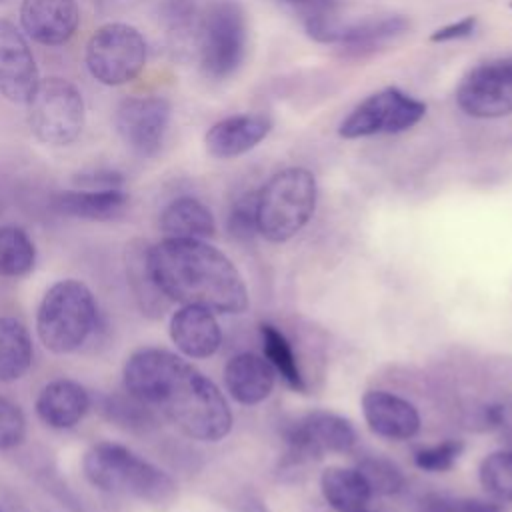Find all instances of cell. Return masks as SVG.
Here are the masks:
<instances>
[{"mask_svg":"<svg viewBox=\"0 0 512 512\" xmlns=\"http://www.w3.org/2000/svg\"><path fill=\"white\" fill-rule=\"evenodd\" d=\"M124 388L144 404L162 410L194 440L218 442L232 428V412L218 386L164 348L136 350L124 364Z\"/></svg>","mask_w":512,"mask_h":512,"instance_id":"1","label":"cell"},{"mask_svg":"<svg viewBox=\"0 0 512 512\" xmlns=\"http://www.w3.org/2000/svg\"><path fill=\"white\" fill-rule=\"evenodd\" d=\"M148 268L168 300L212 312L248 308L246 284L218 248L194 238H164L148 248Z\"/></svg>","mask_w":512,"mask_h":512,"instance_id":"2","label":"cell"},{"mask_svg":"<svg viewBox=\"0 0 512 512\" xmlns=\"http://www.w3.org/2000/svg\"><path fill=\"white\" fill-rule=\"evenodd\" d=\"M82 470L94 488L132 496L158 508L170 506L178 496L176 482L164 470L122 444H94L84 454Z\"/></svg>","mask_w":512,"mask_h":512,"instance_id":"3","label":"cell"},{"mask_svg":"<svg viewBox=\"0 0 512 512\" xmlns=\"http://www.w3.org/2000/svg\"><path fill=\"white\" fill-rule=\"evenodd\" d=\"M316 208V178L302 166L272 174L258 190V234L270 242H286L312 218Z\"/></svg>","mask_w":512,"mask_h":512,"instance_id":"4","label":"cell"},{"mask_svg":"<svg viewBox=\"0 0 512 512\" xmlns=\"http://www.w3.org/2000/svg\"><path fill=\"white\" fill-rule=\"evenodd\" d=\"M96 324V300L80 280L52 284L36 314V330L42 344L54 354L80 348Z\"/></svg>","mask_w":512,"mask_h":512,"instance_id":"5","label":"cell"},{"mask_svg":"<svg viewBox=\"0 0 512 512\" xmlns=\"http://www.w3.org/2000/svg\"><path fill=\"white\" fill-rule=\"evenodd\" d=\"M248 50L246 10L238 0H210L198 20V62L212 80L232 76Z\"/></svg>","mask_w":512,"mask_h":512,"instance_id":"6","label":"cell"},{"mask_svg":"<svg viewBox=\"0 0 512 512\" xmlns=\"http://www.w3.org/2000/svg\"><path fill=\"white\" fill-rule=\"evenodd\" d=\"M28 104L30 132L50 146L72 144L84 128L86 110L80 90L58 76L38 82Z\"/></svg>","mask_w":512,"mask_h":512,"instance_id":"7","label":"cell"},{"mask_svg":"<svg viewBox=\"0 0 512 512\" xmlns=\"http://www.w3.org/2000/svg\"><path fill=\"white\" fill-rule=\"evenodd\" d=\"M146 64V40L130 24L100 26L86 44V66L92 78L106 86L132 82Z\"/></svg>","mask_w":512,"mask_h":512,"instance_id":"8","label":"cell"},{"mask_svg":"<svg viewBox=\"0 0 512 512\" xmlns=\"http://www.w3.org/2000/svg\"><path fill=\"white\" fill-rule=\"evenodd\" d=\"M426 114V104L396 86L366 96L340 122L338 134L346 140L400 134L416 126Z\"/></svg>","mask_w":512,"mask_h":512,"instance_id":"9","label":"cell"},{"mask_svg":"<svg viewBox=\"0 0 512 512\" xmlns=\"http://www.w3.org/2000/svg\"><path fill=\"white\" fill-rule=\"evenodd\" d=\"M456 102L464 114L480 120L512 114V56L474 66L458 84Z\"/></svg>","mask_w":512,"mask_h":512,"instance_id":"10","label":"cell"},{"mask_svg":"<svg viewBox=\"0 0 512 512\" xmlns=\"http://www.w3.org/2000/svg\"><path fill=\"white\" fill-rule=\"evenodd\" d=\"M172 108L162 96H134L120 102L116 130L122 142L138 156H154L168 132Z\"/></svg>","mask_w":512,"mask_h":512,"instance_id":"11","label":"cell"},{"mask_svg":"<svg viewBox=\"0 0 512 512\" xmlns=\"http://www.w3.org/2000/svg\"><path fill=\"white\" fill-rule=\"evenodd\" d=\"M286 448L308 458L320 460L326 452H348L356 444V430L340 414L314 410L284 428Z\"/></svg>","mask_w":512,"mask_h":512,"instance_id":"12","label":"cell"},{"mask_svg":"<svg viewBox=\"0 0 512 512\" xmlns=\"http://www.w3.org/2000/svg\"><path fill=\"white\" fill-rule=\"evenodd\" d=\"M38 82V66L26 38L10 20L0 18V94L26 104Z\"/></svg>","mask_w":512,"mask_h":512,"instance_id":"13","label":"cell"},{"mask_svg":"<svg viewBox=\"0 0 512 512\" xmlns=\"http://www.w3.org/2000/svg\"><path fill=\"white\" fill-rule=\"evenodd\" d=\"M20 22L38 44L60 46L74 36L80 10L76 0H22Z\"/></svg>","mask_w":512,"mask_h":512,"instance_id":"14","label":"cell"},{"mask_svg":"<svg viewBox=\"0 0 512 512\" xmlns=\"http://www.w3.org/2000/svg\"><path fill=\"white\" fill-rule=\"evenodd\" d=\"M272 130L266 114H234L212 124L204 136L210 156L228 160L256 148Z\"/></svg>","mask_w":512,"mask_h":512,"instance_id":"15","label":"cell"},{"mask_svg":"<svg viewBox=\"0 0 512 512\" xmlns=\"http://www.w3.org/2000/svg\"><path fill=\"white\" fill-rule=\"evenodd\" d=\"M362 412L370 430L388 440H408L420 430L414 404L386 390H368L362 396Z\"/></svg>","mask_w":512,"mask_h":512,"instance_id":"16","label":"cell"},{"mask_svg":"<svg viewBox=\"0 0 512 512\" xmlns=\"http://www.w3.org/2000/svg\"><path fill=\"white\" fill-rule=\"evenodd\" d=\"M170 338L184 356L208 358L218 352L222 330L212 310L202 306H182L170 320Z\"/></svg>","mask_w":512,"mask_h":512,"instance_id":"17","label":"cell"},{"mask_svg":"<svg viewBox=\"0 0 512 512\" xmlns=\"http://www.w3.org/2000/svg\"><path fill=\"white\" fill-rule=\"evenodd\" d=\"M224 384L236 402L252 406L270 396L274 388V368L258 354L242 352L226 362Z\"/></svg>","mask_w":512,"mask_h":512,"instance_id":"18","label":"cell"},{"mask_svg":"<svg viewBox=\"0 0 512 512\" xmlns=\"http://www.w3.org/2000/svg\"><path fill=\"white\" fill-rule=\"evenodd\" d=\"M90 408L88 392L74 380L58 378L48 382L36 398V414L50 428H72Z\"/></svg>","mask_w":512,"mask_h":512,"instance_id":"19","label":"cell"},{"mask_svg":"<svg viewBox=\"0 0 512 512\" xmlns=\"http://www.w3.org/2000/svg\"><path fill=\"white\" fill-rule=\"evenodd\" d=\"M410 22L404 16L390 14V16H380V18H364L352 24H344L338 46L348 54V56H368L388 44L390 40L398 38L408 30Z\"/></svg>","mask_w":512,"mask_h":512,"instance_id":"20","label":"cell"},{"mask_svg":"<svg viewBox=\"0 0 512 512\" xmlns=\"http://www.w3.org/2000/svg\"><path fill=\"white\" fill-rule=\"evenodd\" d=\"M128 196L116 190H64L52 196V208L58 214L82 220H112L126 210Z\"/></svg>","mask_w":512,"mask_h":512,"instance_id":"21","label":"cell"},{"mask_svg":"<svg viewBox=\"0 0 512 512\" xmlns=\"http://www.w3.org/2000/svg\"><path fill=\"white\" fill-rule=\"evenodd\" d=\"M160 228L166 238L206 240L216 232L212 212L204 202L192 196L172 200L160 214Z\"/></svg>","mask_w":512,"mask_h":512,"instance_id":"22","label":"cell"},{"mask_svg":"<svg viewBox=\"0 0 512 512\" xmlns=\"http://www.w3.org/2000/svg\"><path fill=\"white\" fill-rule=\"evenodd\" d=\"M324 500L336 512H356L368 506L372 490L356 468L330 466L320 476Z\"/></svg>","mask_w":512,"mask_h":512,"instance_id":"23","label":"cell"},{"mask_svg":"<svg viewBox=\"0 0 512 512\" xmlns=\"http://www.w3.org/2000/svg\"><path fill=\"white\" fill-rule=\"evenodd\" d=\"M300 20L306 34L320 44H338L342 22H340V0H282Z\"/></svg>","mask_w":512,"mask_h":512,"instance_id":"24","label":"cell"},{"mask_svg":"<svg viewBox=\"0 0 512 512\" xmlns=\"http://www.w3.org/2000/svg\"><path fill=\"white\" fill-rule=\"evenodd\" d=\"M32 362L30 334L22 322L0 316V382H12L24 376Z\"/></svg>","mask_w":512,"mask_h":512,"instance_id":"25","label":"cell"},{"mask_svg":"<svg viewBox=\"0 0 512 512\" xmlns=\"http://www.w3.org/2000/svg\"><path fill=\"white\" fill-rule=\"evenodd\" d=\"M126 272L140 310L154 318L162 316L170 300L164 296V292L158 288L156 280L150 274L148 248H130L126 256Z\"/></svg>","mask_w":512,"mask_h":512,"instance_id":"26","label":"cell"},{"mask_svg":"<svg viewBox=\"0 0 512 512\" xmlns=\"http://www.w3.org/2000/svg\"><path fill=\"white\" fill-rule=\"evenodd\" d=\"M260 336H262V348H264V358L270 362L274 372L282 376V380L296 392H304V376L300 372L296 354L292 350V344L288 338L268 322L260 324Z\"/></svg>","mask_w":512,"mask_h":512,"instance_id":"27","label":"cell"},{"mask_svg":"<svg viewBox=\"0 0 512 512\" xmlns=\"http://www.w3.org/2000/svg\"><path fill=\"white\" fill-rule=\"evenodd\" d=\"M36 262V248L16 226L0 228V276H24Z\"/></svg>","mask_w":512,"mask_h":512,"instance_id":"28","label":"cell"},{"mask_svg":"<svg viewBox=\"0 0 512 512\" xmlns=\"http://www.w3.org/2000/svg\"><path fill=\"white\" fill-rule=\"evenodd\" d=\"M102 410L112 422H116L118 426L128 428V430H148L156 424L152 406L144 404L142 400L134 398L132 394L104 398Z\"/></svg>","mask_w":512,"mask_h":512,"instance_id":"29","label":"cell"},{"mask_svg":"<svg viewBox=\"0 0 512 512\" xmlns=\"http://www.w3.org/2000/svg\"><path fill=\"white\" fill-rule=\"evenodd\" d=\"M482 488L498 500L512 502V450H498L488 454L480 464Z\"/></svg>","mask_w":512,"mask_h":512,"instance_id":"30","label":"cell"},{"mask_svg":"<svg viewBox=\"0 0 512 512\" xmlns=\"http://www.w3.org/2000/svg\"><path fill=\"white\" fill-rule=\"evenodd\" d=\"M356 470L364 476L372 494L392 496L404 488V474L400 472V468L394 462H390L386 458H380V456L362 458L358 462Z\"/></svg>","mask_w":512,"mask_h":512,"instance_id":"31","label":"cell"},{"mask_svg":"<svg viewBox=\"0 0 512 512\" xmlns=\"http://www.w3.org/2000/svg\"><path fill=\"white\" fill-rule=\"evenodd\" d=\"M416 512H504V506L496 500L470 498V496H450V494H424Z\"/></svg>","mask_w":512,"mask_h":512,"instance_id":"32","label":"cell"},{"mask_svg":"<svg viewBox=\"0 0 512 512\" xmlns=\"http://www.w3.org/2000/svg\"><path fill=\"white\" fill-rule=\"evenodd\" d=\"M256 202L258 192H246L240 198L234 200L228 212V232L236 240H252L258 232V220H256Z\"/></svg>","mask_w":512,"mask_h":512,"instance_id":"33","label":"cell"},{"mask_svg":"<svg viewBox=\"0 0 512 512\" xmlns=\"http://www.w3.org/2000/svg\"><path fill=\"white\" fill-rule=\"evenodd\" d=\"M462 450H464L462 440L448 438L444 442L418 450L414 456V462L424 472H446L456 464Z\"/></svg>","mask_w":512,"mask_h":512,"instance_id":"34","label":"cell"},{"mask_svg":"<svg viewBox=\"0 0 512 512\" xmlns=\"http://www.w3.org/2000/svg\"><path fill=\"white\" fill-rule=\"evenodd\" d=\"M26 436V418L18 404L0 396V450L18 446Z\"/></svg>","mask_w":512,"mask_h":512,"instance_id":"35","label":"cell"},{"mask_svg":"<svg viewBox=\"0 0 512 512\" xmlns=\"http://www.w3.org/2000/svg\"><path fill=\"white\" fill-rule=\"evenodd\" d=\"M74 184L80 186L82 190H116V188H122L124 176L116 170L98 168V170L76 174Z\"/></svg>","mask_w":512,"mask_h":512,"instance_id":"36","label":"cell"},{"mask_svg":"<svg viewBox=\"0 0 512 512\" xmlns=\"http://www.w3.org/2000/svg\"><path fill=\"white\" fill-rule=\"evenodd\" d=\"M476 26H478V18L476 16H464V18H460L456 22H450V24H444V26L436 28L430 34V42L444 44V42H454V40L470 38L476 32Z\"/></svg>","mask_w":512,"mask_h":512,"instance_id":"37","label":"cell"},{"mask_svg":"<svg viewBox=\"0 0 512 512\" xmlns=\"http://www.w3.org/2000/svg\"><path fill=\"white\" fill-rule=\"evenodd\" d=\"M234 510L236 512H268V508H266V504L258 498V496H254V494H240L236 500H234Z\"/></svg>","mask_w":512,"mask_h":512,"instance_id":"38","label":"cell"},{"mask_svg":"<svg viewBox=\"0 0 512 512\" xmlns=\"http://www.w3.org/2000/svg\"><path fill=\"white\" fill-rule=\"evenodd\" d=\"M500 428H504L508 434H512V404H502V424Z\"/></svg>","mask_w":512,"mask_h":512,"instance_id":"39","label":"cell"},{"mask_svg":"<svg viewBox=\"0 0 512 512\" xmlns=\"http://www.w3.org/2000/svg\"><path fill=\"white\" fill-rule=\"evenodd\" d=\"M508 450H512V434H508Z\"/></svg>","mask_w":512,"mask_h":512,"instance_id":"40","label":"cell"},{"mask_svg":"<svg viewBox=\"0 0 512 512\" xmlns=\"http://www.w3.org/2000/svg\"><path fill=\"white\" fill-rule=\"evenodd\" d=\"M356 512H370V510H366V508H362V510H356Z\"/></svg>","mask_w":512,"mask_h":512,"instance_id":"41","label":"cell"},{"mask_svg":"<svg viewBox=\"0 0 512 512\" xmlns=\"http://www.w3.org/2000/svg\"><path fill=\"white\" fill-rule=\"evenodd\" d=\"M510 10H512V0H510Z\"/></svg>","mask_w":512,"mask_h":512,"instance_id":"42","label":"cell"}]
</instances>
